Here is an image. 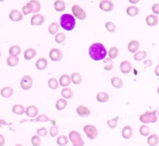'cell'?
<instances>
[{
  "mask_svg": "<svg viewBox=\"0 0 159 146\" xmlns=\"http://www.w3.org/2000/svg\"><path fill=\"white\" fill-rule=\"evenodd\" d=\"M111 83L112 86L116 89L122 88L124 84L123 80L117 77H112L111 79Z\"/></svg>",
  "mask_w": 159,
  "mask_h": 146,
  "instance_id": "obj_24",
  "label": "cell"
},
{
  "mask_svg": "<svg viewBox=\"0 0 159 146\" xmlns=\"http://www.w3.org/2000/svg\"><path fill=\"white\" fill-rule=\"evenodd\" d=\"M71 80L75 85H78L82 81V77L79 73H74L71 76Z\"/></svg>",
  "mask_w": 159,
  "mask_h": 146,
  "instance_id": "obj_34",
  "label": "cell"
},
{
  "mask_svg": "<svg viewBox=\"0 0 159 146\" xmlns=\"http://www.w3.org/2000/svg\"><path fill=\"white\" fill-rule=\"evenodd\" d=\"M48 65V60L44 57H40L39 58L36 63H35V66L37 69L39 71H42L45 70Z\"/></svg>",
  "mask_w": 159,
  "mask_h": 146,
  "instance_id": "obj_15",
  "label": "cell"
},
{
  "mask_svg": "<svg viewBox=\"0 0 159 146\" xmlns=\"http://www.w3.org/2000/svg\"><path fill=\"white\" fill-rule=\"evenodd\" d=\"M37 134L39 136L45 137L48 135V132L47 129L45 127H43L39 130H37Z\"/></svg>",
  "mask_w": 159,
  "mask_h": 146,
  "instance_id": "obj_47",
  "label": "cell"
},
{
  "mask_svg": "<svg viewBox=\"0 0 159 146\" xmlns=\"http://www.w3.org/2000/svg\"><path fill=\"white\" fill-rule=\"evenodd\" d=\"M133 129L130 125L125 126L121 131V135L123 138L129 139L132 137Z\"/></svg>",
  "mask_w": 159,
  "mask_h": 146,
  "instance_id": "obj_16",
  "label": "cell"
},
{
  "mask_svg": "<svg viewBox=\"0 0 159 146\" xmlns=\"http://www.w3.org/2000/svg\"><path fill=\"white\" fill-rule=\"evenodd\" d=\"M60 29V26L58 23L53 22L49 25L48 28V31L51 35H55L59 31Z\"/></svg>",
  "mask_w": 159,
  "mask_h": 146,
  "instance_id": "obj_30",
  "label": "cell"
},
{
  "mask_svg": "<svg viewBox=\"0 0 159 146\" xmlns=\"http://www.w3.org/2000/svg\"><path fill=\"white\" fill-rule=\"evenodd\" d=\"M61 95L64 97V99H69L73 97L74 92L70 88H65L61 91Z\"/></svg>",
  "mask_w": 159,
  "mask_h": 146,
  "instance_id": "obj_33",
  "label": "cell"
},
{
  "mask_svg": "<svg viewBox=\"0 0 159 146\" xmlns=\"http://www.w3.org/2000/svg\"><path fill=\"white\" fill-rule=\"evenodd\" d=\"M66 8V5L64 1L61 0H57L54 2V8L58 12H62Z\"/></svg>",
  "mask_w": 159,
  "mask_h": 146,
  "instance_id": "obj_28",
  "label": "cell"
},
{
  "mask_svg": "<svg viewBox=\"0 0 159 146\" xmlns=\"http://www.w3.org/2000/svg\"><path fill=\"white\" fill-rule=\"evenodd\" d=\"M50 59L53 62H59L63 58V53L60 49L54 48L51 49L49 52Z\"/></svg>",
  "mask_w": 159,
  "mask_h": 146,
  "instance_id": "obj_8",
  "label": "cell"
},
{
  "mask_svg": "<svg viewBox=\"0 0 159 146\" xmlns=\"http://www.w3.org/2000/svg\"><path fill=\"white\" fill-rule=\"evenodd\" d=\"M147 143L150 146H157L159 144V136L156 134H151L147 139Z\"/></svg>",
  "mask_w": 159,
  "mask_h": 146,
  "instance_id": "obj_23",
  "label": "cell"
},
{
  "mask_svg": "<svg viewBox=\"0 0 159 146\" xmlns=\"http://www.w3.org/2000/svg\"><path fill=\"white\" fill-rule=\"evenodd\" d=\"M19 59L17 57H11L10 56L7 58V64L9 66L13 67L17 65L19 63Z\"/></svg>",
  "mask_w": 159,
  "mask_h": 146,
  "instance_id": "obj_35",
  "label": "cell"
},
{
  "mask_svg": "<svg viewBox=\"0 0 159 146\" xmlns=\"http://www.w3.org/2000/svg\"><path fill=\"white\" fill-rule=\"evenodd\" d=\"M154 73H155V74L159 77V65H157L156 66L155 70H154Z\"/></svg>",
  "mask_w": 159,
  "mask_h": 146,
  "instance_id": "obj_52",
  "label": "cell"
},
{
  "mask_svg": "<svg viewBox=\"0 0 159 146\" xmlns=\"http://www.w3.org/2000/svg\"><path fill=\"white\" fill-rule=\"evenodd\" d=\"M11 125V123H8L5 120L0 119V127H2L3 126H5V125Z\"/></svg>",
  "mask_w": 159,
  "mask_h": 146,
  "instance_id": "obj_50",
  "label": "cell"
},
{
  "mask_svg": "<svg viewBox=\"0 0 159 146\" xmlns=\"http://www.w3.org/2000/svg\"><path fill=\"white\" fill-rule=\"evenodd\" d=\"M71 81V77L68 74H63L59 79V85L65 88L70 84Z\"/></svg>",
  "mask_w": 159,
  "mask_h": 146,
  "instance_id": "obj_19",
  "label": "cell"
},
{
  "mask_svg": "<svg viewBox=\"0 0 159 146\" xmlns=\"http://www.w3.org/2000/svg\"><path fill=\"white\" fill-rule=\"evenodd\" d=\"M148 56V53L145 50H141L136 52L134 55V59L136 61H141Z\"/></svg>",
  "mask_w": 159,
  "mask_h": 146,
  "instance_id": "obj_29",
  "label": "cell"
},
{
  "mask_svg": "<svg viewBox=\"0 0 159 146\" xmlns=\"http://www.w3.org/2000/svg\"><path fill=\"white\" fill-rule=\"evenodd\" d=\"M31 141L33 146H40L41 145V139L39 136L37 135L32 136Z\"/></svg>",
  "mask_w": 159,
  "mask_h": 146,
  "instance_id": "obj_46",
  "label": "cell"
},
{
  "mask_svg": "<svg viewBox=\"0 0 159 146\" xmlns=\"http://www.w3.org/2000/svg\"><path fill=\"white\" fill-rule=\"evenodd\" d=\"M68 142H69V139L65 135L59 136L56 139L57 144L60 146H66L68 143Z\"/></svg>",
  "mask_w": 159,
  "mask_h": 146,
  "instance_id": "obj_37",
  "label": "cell"
},
{
  "mask_svg": "<svg viewBox=\"0 0 159 146\" xmlns=\"http://www.w3.org/2000/svg\"><path fill=\"white\" fill-rule=\"evenodd\" d=\"M152 11L153 12V13H154L155 15H159V3H156L154 4L152 6Z\"/></svg>",
  "mask_w": 159,
  "mask_h": 146,
  "instance_id": "obj_48",
  "label": "cell"
},
{
  "mask_svg": "<svg viewBox=\"0 0 159 146\" xmlns=\"http://www.w3.org/2000/svg\"><path fill=\"white\" fill-rule=\"evenodd\" d=\"M139 1H129L131 3H133V4H135L136 2H138Z\"/></svg>",
  "mask_w": 159,
  "mask_h": 146,
  "instance_id": "obj_53",
  "label": "cell"
},
{
  "mask_svg": "<svg viewBox=\"0 0 159 146\" xmlns=\"http://www.w3.org/2000/svg\"><path fill=\"white\" fill-rule=\"evenodd\" d=\"M107 52L102 43H96L92 44L89 48V57L95 61L103 60L107 56Z\"/></svg>",
  "mask_w": 159,
  "mask_h": 146,
  "instance_id": "obj_1",
  "label": "cell"
},
{
  "mask_svg": "<svg viewBox=\"0 0 159 146\" xmlns=\"http://www.w3.org/2000/svg\"><path fill=\"white\" fill-rule=\"evenodd\" d=\"M119 116H117L112 118L111 119L108 120L107 125H108V127L111 129H115L117 126V123H118V121H119Z\"/></svg>",
  "mask_w": 159,
  "mask_h": 146,
  "instance_id": "obj_36",
  "label": "cell"
},
{
  "mask_svg": "<svg viewBox=\"0 0 159 146\" xmlns=\"http://www.w3.org/2000/svg\"><path fill=\"white\" fill-rule=\"evenodd\" d=\"M96 98L98 102L101 103H105L109 101L110 95L105 92H99V93L97 94Z\"/></svg>",
  "mask_w": 159,
  "mask_h": 146,
  "instance_id": "obj_21",
  "label": "cell"
},
{
  "mask_svg": "<svg viewBox=\"0 0 159 146\" xmlns=\"http://www.w3.org/2000/svg\"><path fill=\"white\" fill-rule=\"evenodd\" d=\"M6 143V139L3 135L0 134V146H4Z\"/></svg>",
  "mask_w": 159,
  "mask_h": 146,
  "instance_id": "obj_49",
  "label": "cell"
},
{
  "mask_svg": "<svg viewBox=\"0 0 159 146\" xmlns=\"http://www.w3.org/2000/svg\"><path fill=\"white\" fill-rule=\"evenodd\" d=\"M25 114L27 116H28L30 117L34 118L39 114V109L36 106H28V107H27V108L25 110Z\"/></svg>",
  "mask_w": 159,
  "mask_h": 146,
  "instance_id": "obj_13",
  "label": "cell"
},
{
  "mask_svg": "<svg viewBox=\"0 0 159 146\" xmlns=\"http://www.w3.org/2000/svg\"><path fill=\"white\" fill-rule=\"evenodd\" d=\"M45 22V17L41 14L34 15L31 19V24L32 26H40Z\"/></svg>",
  "mask_w": 159,
  "mask_h": 146,
  "instance_id": "obj_10",
  "label": "cell"
},
{
  "mask_svg": "<svg viewBox=\"0 0 159 146\" xmlns=\"http://www.w3.org/2000/svg\"><path fill=\"white\" fill-rule=\"evenodd\" d=\"M30 2L32 6L33 13H38L39 11H40L41 10V4L39 1L33 0V1H30Z\"/></svg>",
  "mask_w": 159,
  "mask_h": 146,
  "instance_id": "obj_41",
  "label": "cell"
},
{
  "mask_svg": "<svg viewBox=\"0 0 159 146\" xmlns=\"http://www.w3.org/2000/svg\"><path fill=\"white\" fill-rule=\"evenodd\" d=\"M69 138L74 146H84V142L83 140L81 135L76 130H72L70 132Z\"/></svg>",
  "mask_w": 159,
  "mask_h": 146,
  "instance_id": "obj_4",
  "label": "cell"
},
{
  "mask_svg": "<svg viewBox=\"0 0 159 146\" xmlns=\"http://www.w3.org/2000/svg\"><path fill=\"white\" fill-rule=\"evenodd\" d=\"M68 104V101L64 98L59 99L56 103V108L57 110L62 111L65 108Z\"/></svg>",
  "mask_w": 159,
  "mask_h": 146,
  "instance_id": "obj_26",
  "label": "cell"
},
{
  "mask_svg": "<svg viewBox=\"0 0 159 146\" xmlns=\"http://www.w3.org/2000/svg\"><path fill=\"white\" fill-rule=\"evenodd\" d=\"M59 134V126L57 125H54L50 129V134L52 137H55Z\"/></svg>",
  "mask_w": 159,
  "mask_h": 146,
  "instance_id": "obj_45",
  "label": "cell"
},
{
  "mask_svg": "<svg viewBox=\"0 0 159 146\" xmlns=\"http://www.w3.org/2000/svg\"><path fill=\"white\" fill-rule=\"evenodd\" d=\"M24 18L23 14L17 10H12L9 14V19L13 22H19Z\"/></svg>",
  "mask_w": 159,
  "mask_h": 146,
  "instance_id": "obj_11",
  "label": "cell"
},
{
  "mask_svg": "<svg viewBox=\"0 0 159 146\" xmlns=\"http://www.w3.org/2000/svg\"><path fill=\"white\" fill-rule=\"evenodd\" d=\"M76 21L73 16L70 14H64L60 18V25L64 30L71 31L75 26Z\"/></svg>",
  "mask_w": 159,
  "mask_h": 146,
  "instance_id": "obj_2",
  "label": "cell"
},
{
  "mask_svg": "<svg viewBox=\"0 0 159 146\" xmlns=\"http://www.w3.org/2000/svg\"><path fill=\"white\" fill-rule=\"evenodd\" d=\"M157 93L159 94V86H158V88H157Z\"/></svg>",
  "mask_w": 159,
  "mask_h": 146,
  "instance_id": "obj_55",
  "label": "cell"
},
{
  "mask_svg": "<svg viewBox=\"0 0 159 146\" xmlns=\"http://www.w3.org/2000/svg\"><path fill=\"white\" fill-rule=\"evenodd\" d=\"M50 118L46 114H40L37 117L29 121L35 122H47L50 121Z\"/></svg>",
  "mask_w": 159,
  "mask_h": 146,
  "instance_id": "obj_42",
  "label": "cell"
},
{
  "mask_svg": "<svg viewBox=\"0 0 159 146\" xmlns=\"http://www.w3.org/2000/svg\"><path fill=\"white\" fill-rule=\"evenodd\" d=\"M37 55V51L33 48H28L24 52V57L25 60L30 61L31 60Z\"/></svg>",
  "mask_w": 159,
  "mask_h": 146,
  "instance_id": "obj_22",
  "label": "cell"
},
{
  "mask_svg": "<svg viewBox=\"0 0 159 146\" xmlns=\"http://www.w3.org/2000/svg\"><path fill=\"white\" fill-rule=\"evenodd\" d=\"M139 132L141 135L143 137H147L150 135V128L148 126L143 125L139 128Z\"/></svg>",
  "mask_w": 159,
  "mask_h": 146,
  "instance_id": "obj_38",
  "label": "cell"
},
{
  "mask_svg": "<svg viewBox=\"0 0 159 146\" xmlns=\"http://www.w3.org/2000/svg\"><path fill=\"white\" fill-rule=\"evenodd\" d=\"M76 111L78 115L80 117H86L91 114L90 110L86 106H79L77 108Z\"/></svg>",
  "mask_w": 159,
  "mask_h": 146,
  "instance_id": "obj_18",
  "label": "cell"
},
{
  "mask_svg": "<svg viewBox=\"0 0 159 146\" xmlns=\"http://www.w3.org/2000/svg\"><path fill=\"white\" fill-rule=\"evenodd\" d=\"M48 86L52 90H56L59 88V83L55 78H51L48 80Z\"/></svg>",
  "mask_w": 159,
  "mask_h": 146,
  "instance_id": "obj_40",
  "label": "cell"
},
{
  "mask_svg": "<svg viewBox=\"0 0 159 146\" xmlns=\"http://www.w3.org/2000/svg\"><path fill=\"white\" fill-rule=\"evenodd\" d=\"M66 40V35L63 33H59L56 34L55 40L57 43H62Z\"/></svg>",
  "mask_w": 159,
  "mask_h": 146,
  "instance_id": "obj_44",
  "label": "cell"
},
{
  "mask_svg": "<svg viewBox=\"0 0 159 146\" xmlns=\"http://www.w3.org/2000/svg\"><path fill=\"white\" fill-rule=\"evenodd\" d=\"M72 12L74 16L80 21H83L86 18V13L85 11L77 4L72 6Z\"/></svg>",
  "mask_w": 159,
  "mask_h": 146,
  "instance_id": "obj_6",
  "label": "cell"
},
{
  "mask_svg": "<svg viewBox=\"0 0 159 146\" xmlns=\"http://www.w3.org/2000/svg\"><path fill=\"white\" fill-rule=\"evenodd\" d=\"M143 63L144 65L147 66V67H150L151 65H152V62L151 60H149V59L145 61Z\"/></svg>",
  "mask_w": 159,
  "mask_h": 146,
  "instance_id": "obj_51",
  "label": "cell"
},
{
  "mask_svg": "<svg viewBox=\"0 0 159 146\" xmlns=\"http://www.w3.org/2000/svg\"><path fill=\"white\" fill-rule=\"evenodd\" d=\"M15 146H23L21 144H17L15 145Z\"/></svg>",
  "mask_w": 159,
  "mask_h": 146,
  "instance_id": "obj_54",
  "label": "cell"
},
{
  "mask_svg": "<svg viewBox=\"0 0 159 146\" xmlns=\"http://www.w3.org/2000/svg\"><path fill=\"white\" fill-rule=\"evenodd\" d=\"M105 26L106 29L107 30V31L110 33H114L116 31V26L114 25V23H112L110 21L107 22L105 24Z\"/></svg>",
  "mask_w": 159,
  "mask_h": 146,
  "instance_id": "obj_43",
  "label": "cell"
},
{
  "mask_svg": "<svg viewBox=\"0 0 159 146\" xmlns=\"http://www.w3.org/2000/svg\"><path fill=\"white\" fill-rule=\"evenodd\" d=\"M12 112L17 115H22L25 113V109L22 104H16L12 107Z\"/></svg>",
  "mask_w": 159,
  "mask_h": 146,
  "instance_id": "obj_31",
  "label": "cell"
},
{
  "mask_svg": "<svg viewBox=\"0 0 159 146\" xmlns=\"http://www.w3.org/2000/svg\"><path fill=\"white\" fill-rule=\"evenodd\" d=\"M103 68L107 71H111L113 68V61L110 57H107L103 61Z\"/></svg>",
  "mask_w": 159,
  "mask_h": 146,
  "instance_id": "obj_32",
  "label": "cell"
},
{
  "mask_svg": "<svg viewBox=\"0 0 159 146\" xmlns=\"http://www.w3.org/2000/svg\"><path fill=\"white\" fill-rule=\"evenodd\" d=\"M13 92H14V90L10 86L4 87L0 90L1 95L2 96V97L4 98L11 97L13 95Z\"/></svg>",
  "mask_w": 159,
  "mask_h": 146,
  "instance_id": "obj_20",
  "label": "cell"
},
{
  "mask_svg": "<svg viewBox=\"0 0 159 146\" xmlns=\"http://www.w3.org/2000/svg\"><path fill=\"white\" fill-rule=\"evenodd\" d=\"M159 17L155 15H150L147 16L145 19V22L147 25L150 27H153L157 25L159 22Z\"/></svg>",
  "mask_w": 159,
  "mask_h": 146,
  "instance_id": "obj_14",
  "label": "cell"
},
{
  "mask_svg": "<svg viewBox=\"0 0 159 146\" xmlns=\"http://www.w3.org/2000/svg\"><path fill=\"white\" fill-rule=\"evenodd\" d=\"M139 10L135 6H129L126 9V13L128 16L130 17H135L139 14Z\"/></svg>",
  "mask_w": 159,
  "mask_h": 146,
  "instance_id": "obj_27",
  "label": "cell"
},
{
  "mask_svg": "<svg viewBox=\"0 0 159 146\" xmlns=\"http://www.w3.org/2000/svg\"><path fill=\"white\" fill-rule=\"evenodd\" d=\"M120 69L121 72L125 74L130 73L132 69V66L130 62L128 61H123L120 65Z\"/></svg>",
  "mask_w": 159,
  "mask_h": 146,
  "instance_id": "obj_12",
  "label": "cell"
},
{
  "mask_svg": "<svg viewBox=\"0 0 159 146\" xmlns=\"http://www.w3.org/2000/svg\"><path fill=\"white\" fill-rule=\"evenodd\" d=\"M33 85L32 77L29 75H25L20 81V86L24 90H30Z\"/></svg>",
  "mask_w": 159,
  "mask_h": 146,
  "instance_id": "obj_7",
  "label": "cell"
},
{
  "mask_svg": "<svg viewBox=\"0 0 159 146\" xmlns=\"http://www.w3.org/2000/svg\"><path fill=\"white\" fill-rule=\"evenodd\" d=\"M99 7V8L103 11L109 12L113 10L114 4L111 1L103 0L100 2Z\"/></svg>",
  "mask_w": 159,
  "mask_h": 146,
  "instance_id": "obj_9",
  "label": "cell"
},
{
  "mask_svg": "<svg viewBox=\"0 0 159 146\" xmlns=\"http://www.w3.org/2000/svg\"><path fill=\"white\" fill-rule=\"evenodd\" d=\"M83 130L85 132L88 138L90 140L95 139L98 134V131L97 128L93 125H85L83 128Z\"/></svg>",
  "mask_w": 159,
  "mask_h": 146,
  "instance_id": "obj_5",
  "label": "cell"
},
{
  "mask_svg": "<svg viewBox=\"0 0 159 146\" xmlns=\"http://www.w3.org/2000/svg\"><path fill=\"white\" fill-rule=\"evenodd\" d=\"M119 51L117 47L113 46L109 49L108 55H109V57H110L111 59H116L117 57L119 55Z\"/></svg>",
  "mask_w": 159,
  "mask_h": 146,
  "instance_id": "obj_39",
  "label": "cell"
},
{
  "mask_svg": "<svg viewBox=\"0 0 159 146\" xmlns=\"http://www.w3.org/2000/svg\"><path fill=\"white\" fill-rule=\"evenodd\" d=\"M8 52L11 57H17L21 53V48L18 45H13L10 48Z\"/></svg>",
  "mask_w": 159,
  "mask_h": 146,
  "instance_id": "obj_25",
  "label": "cell"
},
{
  "mask_svg": "<svg viewBox=\"0 0 159 146\" xmlns=\"http://www.w3.org/2000/svg\"><path fill=\"white\" fill-rule=\"evenodd\" d=\"M139 48V42L137 40L130 41L127 45L128 50L131 53H136Z\"/></svg>",
  "mask_w": 159,
  "mask_h": 146,
  "instance_id": "obj_17",
  "label": "cell"
},
{
  "mask_svg": "<svg viewBox=\"0 0 159 146\" xmlns=\"http://www.w3.org/2000/svg\"><path fill=\"white\" fill-rule=\"evenodd\" d=\"M157 110L153 112H146L139 116V121L143 123H153L157 121L158 118L157 116Z\"/></svg>",
  "mask_w": 159,
  "mask_h": 146,
  "instance_id": "obj_3",
  "label": "cell"
},
{
  "mask_svg": "<svg viewBox=\"0 0 159 146\" xmlns=\"http://www.w3.org/2000/svg\"><path fill=\"white\" fill-rule=\"evenodd\" d=\"M158 116H159V112H158Z\"/></svg>",
  "mask_w": 159,
  "mask_h": 146,
  "instance_id": "obj_57",
  "label": "cell"
},
{
  "mask_svg": "<svg viewBox=\"0 0 159 146\" xmlns=\"http://www.w3.org/2000/svg\"><path fill=\"white\" fill-rule=\"evenodd\" d=\"M1 57V51H0V57Z\"/></svg>",
  "mask_w": 159,
  "mask_h": 146,
  "instance_id": "obj_56",
  "label": "cell"
}]
</instances>
